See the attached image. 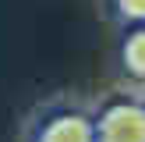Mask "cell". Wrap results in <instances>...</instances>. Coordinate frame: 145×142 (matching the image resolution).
<instances>
[{
	"instance_id": "7a4b0ae2",
	"label": "cell",
	"mask_w": 145,
	"mask_h": 142,
	"mask_svg": "<svg viewBox=\"0 0 145 142\" xmlns=\"http://www.w3.org/2000/svg\"><path fill=\"white\" fill-rule=\"evenodd\" d=\"M28 142H96L92 117L74 106H57L42 121H35Z\"/></svg>"
},
{
	"instance_id": "3957f363",
	"label": "cell",
	"mask_w": 145,
	"mask_h": 142,
	"mask_svg": "<svg viewBox=\"0 0 145 142\" xmlns=\"http://www.w3.org/2000/svg\"><path fill=\"white\" fill-rule=\"evenodd\" d=\"M120 68L131 82L145 85V25H131L120 43Z\"/></svg>"
},
{
	"instance_id": "6da1fadb",
	"label": "cell",
	"mask_w": 145,
	"mask_h": 142,
	"mask_svg": "<svg viewBox=\"0 0 145 142\" xmlns=\"http://www.w3.org/2000/svg\"><path fill=\"white\" fill-rule=\"evenodd\" d=\"M96 142H145V99L117 96L92 117Z\"/></svg>"
},
{
	"instance_id": "277c9868",
	"label": "cell",
	"mask_w": 145,
	"mask_h": 142,
	"mask_svg": "<svg viewBox=\"0 0 145 142\" xmlns=\"http://www.w3.org/2000/svg\"><path fill=\"white\" fill-rule=\"evenodd\" d=\"M113 11L127 25H145V0H113Z\"/></svg>"
}]
</instances>
